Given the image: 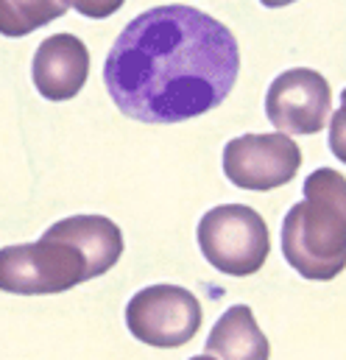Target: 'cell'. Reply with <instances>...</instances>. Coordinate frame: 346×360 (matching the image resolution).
<instances>
[{
    "mask_svg": "<svg viewBox=\"0 0 346 360\" xmlns=\"http://www.w3.org/2000/svg\"><path fill=\"white\" fill-rule=\"evenodd\" d=\"M241 73L235 34L201 8L168 3L137 14L103 62L115 106L140 123H181L226 101Z\"/></svg>",
    "mask_w": 346,
    "mask_h": 360,
    "instance_id": "1",
    "label": "cell"
},
{
    "mask_svg": "<svg viewBox=\"0 0 346 360\" xmlns=\"http://www.w3.org/2000/svg\"><path fill=\"white\" fill-rule=\"evenodd\" d=\"M282 255L305 279L330 282L346 266V179L319 168L305 179V198L282 221Z\"/></svg>",
    "mask_w": 346,
    "mask_h": 360,
    "instance_id": "2",
    "label": "cell"
},
{
    "mask_svg": "<svg viewBox=\"0 0 346 360\" xmlns=\"http://www.w3.org/2000/svg\"><path fill=\"white\" fill-rule=\"evenodd\" d=\"M86 279H95L89 260L56 226H48L37 243L0 249V290L6 293H17V296L65 293Z\"/></svg>",
    "mask_w": 346,
    "mask_h": 360,
    "instance_id": "3",
    "label": "cell"
},
{
    "mask_svg": "<svg viewBox=\"0 0 346 360\" xmlns=\"http://www.w3.org/2000/svg\"><path fill=\"white\" fill-rule=\"evenodd\" d=\"M198 246L204 260L229 276L257 274L271 252V235L257 210L246 204H221L201 215Z\"/></svg>",
    "mask_w": 346,
    "mask_h": 360,
    "instance_id": "4",
    "label": "cell"
},
{
    "mask_svg": "<svg viewBox=\"0 0 346 360\" xmlns=\"http://www.w3.org/2000/svg\"><path fill=\"white\" fill-rule=\"evenodd\" d=\"M201 319L198 299L179 285H148L126 304L129 333L157 349H176L193 341L201 330Z\"/></svg>",
    "mask_w": 346,
    "mask_h": 360,
    "instance_id": "5",
    "label": "cell"
},
{
    "mask_svg": "<svg viewBox=\"0 0 346 360\" xmlns=\"http://www.w3.org/2000/svg\"><path fill=\"white\" fill-rule=\"evenodd\" d=\"M302 151L290 134H241L224 148V174L241 190H274L296 179Z\"/></svg>",
    "mask_w": 346,
    "mask_h": 360,
    "instance_id": "6",
    "label": "cell"
},
{
    "mask_svg": "<svg viewBox=\"0 0 346 360\" xmlns=\"http://www.w3.org/2000/svg\"><path fill=\"white\" fill-rule=\"evenodd\" d=\"M330 82L310 68L279 73L265 95V115L285 134H319L330 117Z\"/></svg>",
    "mask_w": 346,
    "mask_h": 360,
    "instance_id": "7",
    "label": "cell"
},
{
    "mask_svg": "<svg viewBox=\"0 0 346 360\" xmlns=\"http://www.w3.org/2000/svg\"><path fill=\"white\" fill-rule=\"evenodd\" d=\"M89 76V51L73 34H53L42 39L31 62L34 87L48 101L76 98Z\"/></svg>",
    "mask_w": 346,
    "mask_h": 360,
    "instance_id": "8",
    "label": "cell"
},
{
    "mask_svg": "<svg viewBox=\"0 0 346 360\" xmlns=\"http://www.w3.org/2000/svg\"><path fill=\"white\" fill-rule=\"evenodd\" d=\"M207 355L215 360H268L271 344L249 304H232L210 330Z\"/></svg>",
    "mask_w": 346,
    "mask_h": 360,
    "instance_id": "9",
    "label": "cell"
},
{
    "mask_svg": "<svg viewBox=\"0 0 346 360\" xmlns=\"http://www.w3.org/2000/svg\"><path fill=\"white\" fill-rule=\"evenodd\" d=\"M53 226L84 252L92 276H101L109 269H115V263L123 255V232L106 215H73V218L56 221Z\"/></svg>",
    "mask_w": 346,
    "mask_h": 360,
    "instance_id": "10",
    "label": "cell"
},
{
    "mask_svg": "<svg viewBox=\"0 0 346 360\" xmlns=\"http://www.w3.org/2000/svg\"><path fill=\"white\" fill-rule=\"evenodd\" d=\"M65 14L68 0H0V37H28Z\"/></svg>",
    "mask_w": 346,
    "mask_h": 360,
    "instance_id": "11",
    "label": "cell"
},
{
    "mask_svg": "<svg viewBox=\"0 0 346 360\" xmlns=\"http://www.w3.org/2000/svg\"><path fill=\"white\" fill-rule=\"evenodd\" d=\"M126 0H68V6H73L79 14H84L89 20H103L112 17L115 11L123 8Z\"/></svg>",
    "mask_w": 346,
    "mask_h": 360,
    "instance_id": "12",
    "label": "cell"
},
{
    "mask_svg": "<svg viewBox=\"0 0 346 360\" xmlns=\"http://www.w3.org/2000/svg\"><path fill=\"white\" fill-rule=\"evenodd\" d=\"M265 8H282V6H290V3H296V0H260Z\"/></svg>",
    "mask_w": 346,
    "mask_h": 360,
    "instance_id": "13",
    "label": "cell"
},
{
    "mask_svg": "<svg viewBox=\"0 0 346 360\" xmlns=\"http://www.w3.org/2000/svg\"><path fill=\"white\" fill-rule=\"evenodd\" d=\"M190 360H215L212 355H196V358H190Z\"/></svg>",
    "mask_w": 346,
    "mask_h": 360,
    "instance_id": "14",
    "label": "cell"
}]
</instances>
